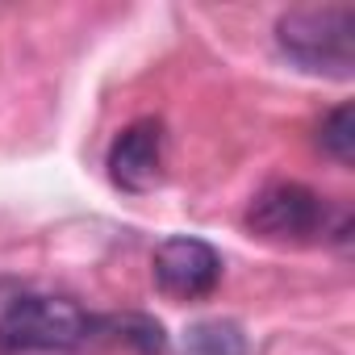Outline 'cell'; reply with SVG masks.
<instances>
[{
    "mask_svg": "<svg viewBox=\"0 0 355 355\" xmlns=\"http://www.w3.org/2000/svg\"><path fill=\"white\" fill-rule=\"evenodd\" d=\"M159 171H163V125L155 117H142L113 138L109 175L125 193H146L159 184Z\"/></svg>",
    "mask_w": 355,
    "mask_h": 355,
    "instance_id": "5b68a950",
    "label": "cell"
},
{
    "mask_svg": "<svg viewBox=\"0 0 355 355\" xmlns=\"http://www.w3.org/2000/svg\"><path fill=\"white\" fill-rule=\"evenodd\" d=\"M276 42L297 67L347 80L355 67V9L351 5L293 9L276 21Z\"/></svg>",
    "mask_w": 355,
    "mask_h": 355,
    "instance_id": "7a4b0ae2",
    "label": "cell"
},
{
    "mask_svg": "<svg viewBox=\"0 0 355 355\" xmlns=\"http://www.w3.org/2000/svg\"><path fill=\"white\" fill-rule=\"evenodd\" d=\"M318 146L334 159V163H351L355 159V121H351V105H334L322 121H318Z\"/></svg>",
    "mask_w": 355,
    "mask_h": 355,
    "instance_id": "8992f818",
    "label": "cell"
},
{
    "mask_svg": "<svg viewBox=\"0 0 355 355\" xmlns=\"http://www.w3.org/2000/svg\"><path fill=\"white\" fill-rule=\"evenodd\" d=\"M222 280V255L205 239H167L155 251V284L175 301L209 297Z\"/></svg>",
    "mask_w": 355,
    "mask_h": 355,
    "instance_id": "277c9868",
    "label": "cell"
},
{
    "mask_svg": "<svg viewBox=\"0 0 355 355\" xmlns=\"http://www.w3.org/2000/svg\"><path fill=\"white\" fill-rule=\"evenodd\" d=\"M247 226L263 239H313L330 230V205L305 184H272L251 201Z\"/></svg>",
    "mask_w": 355,
    "mask_h": 355,
    "instance_id": "3957f363",
    "label": "cell"
},
{
    "mask_svg": "<svg viewBox=\"0 0 355 355\" xmlns=\"http://www.w3.org/2000/svg\"><path fill=\"white\" fill-rule=\"evenodd\" d=\"M105 322L84 313L67 297L51 293H21L0 313V351L9 355H51V351H76L88 338H96Z\"/></svg>",
    "mask_w": 355,
    "mask_h": 355,
    "instance_id": "6da1fadb",
    "label": "cell"
},
{
    "mask_svg": "<svg viewBox=\"0 0 355 355\" xmlns=\"http://www.w3.org/2000/svg\"><path fill=\"white\" fill-rule=\"evenodd\" d=\"M184 351L189 355H247V343H243L239 326H230V322H201L189 330Z\"/></svg>",
    "mask_w": 355,
    "mask_h": 355,
    "instance_id": "52a82bcc",
    "label": "cell"
}]
</instances>
